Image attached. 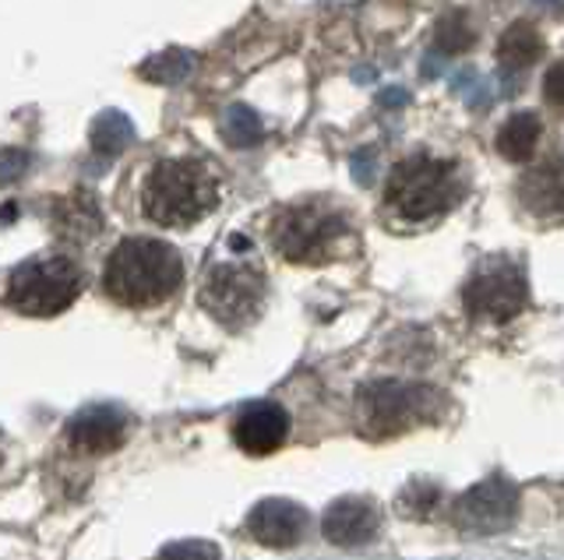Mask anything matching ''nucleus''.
Returning <instances> with one entry per match:
<instances>
[{"label":"nucleus","instance_id":"f257e3e1","mask_svg":"<svg viewBox=\"0 0 564 560\" xmlns=\"http://www.w3.org/2000/svg\"><path fill=\"white\" fill-rule=\"evenodd\" d=\"M184 254L159 237H123L99 275L102 296L120 310H155L181 296Z\"/></svg>","mask_w":564,"mask_h":560},{"label":"nucleus","instance_id":"f03ea898","mask_svg":"<svg viewBox=\"0 0 564 560\" xmlns=\"http://www.w3.org/2000/svg\"><path fill=\"white\" fill-rule=\"evenodd\" d=\"M223 177L198 155L155 160L138 187V208L159 230H191L219 208Z\"/></svg>","mask_w":564,"mask_h":560},{"label":"nucleus","instance_id":"7ed1b4c3","mask_svg":"<svg viewBox=\"0 0 564 560\" xmlns=\"http://www.w3.org/2000/svg\"><path fill=\"white\" fill-rule=\"evenodd\" d=\"M269 243L290 265H328L357 248V230L335 198H296L272 212Z\"/></svg>","mask_w":564,"mask_h":560},{"label":"nucleus","instance_id":"20e7f679","mask_svg":"<svg viewBox=\"0 0 564 560\" xmlns=\"http://www.w3.org/2000/svg\"><path fill=\"white\" fill-rule=\"evenodd\" d=\"M466 177L463 166L437 155H410L402 160L384 184V205L402 222H434L463 201Z\"/></svg>","mask_w":564,"mask_h":560},{"label":"nucleus","instance_id":"39448f33","mask_svg":"<svg viewBox=\"0 0 564 560\" xmlns=\"http://www.w3.org/2000/svg\"><path fill=\"white\" fill-rule=\"evenodd\" d=\"M85 268L70 254H35L14 265L4 286V304L22 318H57L78 304Z\"/></svg>","mask_w":564,"mask_h":560},{"label":"nucleus","instance_id":"423d86ee","mask_svg":"<svg viewBox=\"0 0 564 560\" xmlns=\"http://www.w3.org/2000/svg\"><path fill=\"white\" fill-rule=\"evenodd\" d=\"M264 300H269V278H264L258 261H223V265H212L198 289L202 310L226 331L251 328L261 318Z\"/></svg>","mask_w":564,"mask_h":560},{"label":"nucleus","instance_id":"0eeeda50","mask_svg":"<svg viewBox=\"0 0 564 560\" xmlns=\"http://www.w3.org/2000/svg\"><path fill=\"white\" fill-rule=\"evenodd\" d=\"M466 307L473 318L511 321L525 307V278L508 261H490L466 286Z\"/></svg>","mask_w":564,"mask_h":560},{"label":"nucleus","instance_id":"6e6552de","mask_svg":"<svg viewBox=\"0 0 564 560\" xmlns=\"http://www.w3.org/2000/svg\"><path fill=\"white\" fill-rule=\"evenodd\" d=\"M290 437V416L279 402L264 398L243 406L234 419V441L240 451L264 459V454H275Z\"/></svg>","mask_w":564,"mask_h":560},{"label":"nucleus","instance_id":"1a4fd4ad","mask_svg":"<svg viewBox=\"0 0 564 560\" xmlns=\"http://www.w3.org/2000/svg\"><path fill=\"white\" fill-rule=\"evenodd\" d=\"M519 198L536 219H564V160L529 169L522 177Z\"/></svg>","mask_w":564,"mask_h":560},{"label":"nucleus","instance_id":"9d476101","mask_svg":"<svg viewBox=\"0 0 564 560\" xmlns=\"http://www.w3.org/2000/svg\"><path fill=\"white\" fill-rule=\"evenodd\" d=\"M540 138H543L540 117L536 113H516L498 134V152L511 163H525V160H533Z\"/></svg>","mask_w":564,"mask_h":560},{"label":"nucleus","instance_id":"9b49d317","mask_svg":"<svg viewBox=\"0 0 564 560\" xmlns=\"http://www.w3.org/2000/svg\"><path fill=\"white\" fill-rule=\"evenodd\" d=\"M540 54H543V36L529 22H516L505 29L498 46V57L505 67H529L540 61Z\"/></svg>","mask_w":564,"mask_h":560},{"label":"nucleus","instance_id":"f8f14e48","mask_svg":"<svg viewBox=\"0 0 564 560\" xmlns=\"http://www.w3.org/2000/svg\"><path fill=\"white\" fill-rule=\"evenodd\" d=\"M543 96H546V102H551V107L564 110V61H557L551 72H546V78H543Z\"/></svg>","mask_w":564,"mask_h":560},{"label":"nucleus","instance_id":"ddd939ff","mask_svg":"<svg viewBox=\"0 0 564 560\" xmlns=\"http://www.w3.org/2000/svg\"><path fill=\"white\" fill-rule=\"evenodd\" d=\"M0 462H4V451H0Z\"/></svg>","mask_w":564,"mask_h":560}]
</instances>
